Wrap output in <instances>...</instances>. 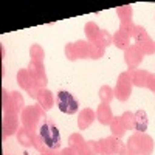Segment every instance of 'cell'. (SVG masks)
<instances>
[{
    "label": "cell",
    "instance_id": "cell-1",
    "mask_svg": "<svg viewBox=\"0 0 155 155\" xmlns=\"http://www.w3.org/2000/svg\"><path fill=\"white\" fill-rule=\"evenodd\" d=\"M126 149L130 155H152L153 152V138L147 134L135 132L129 137Z\"/></svg>",
    "mask_w": 155,
    "mask_h": 155
},
{
    "label": "cell",
    "instance_id": "cell-2",
    "mask_svg": "<svg viewBox=\"0 0 155 155\" xmlns=\"http://www.w3.org/2000/svg\"><path fill=\"white\" fill-rule=\"evenodd\" d=\"M42 120H47L45 116V110L39 106V104H34V106H27L22 113H20V121H22V126L25 129H28L30 132H36L39 123H41Z\"/></svg>",
    "mask_w": 155,
    "mask_h": 155
},
{
    "label": "cell",
    "instance_id": "cell-3",
    "mask_svg": "<svg viewBox=\"0 0 155 155\" xmlns=\"http://www.w3.org/2000/svg\"><path fill=\"white\" fill-rule=\"evenodd\" d=\"M39 135L42 137L44 143L47 144L48 149H59L62 141H61V134H59V129L53 124V121L50 120H44V123L39 127Z\"/></svg>",
    "mask_w": 155,
    "mask_h": 155
},
{
    "label": "cell",
    "instance_id": "cell-4",
    "mask_svg": "<svg viewBox=\"0 0 155 155\" xmlns=\"http://www.w3.org/2000/svg\"><path fill=\"white\" fill-rule=\"evenodd\" d=\"M56 104H58V109L65 115H74L78 110H79V102H78V99L70 92H65V90L58 92Z\"/></svg>",
    "mask_w": 155,
    "mask_h": 155
},
{
    "label": "cell",
    "instance_id": "cell-5",
    "mask_svg": "<svg viewBox=\"0 0 155 155\" xmlns=\"http://www.w3.org/2000/svg\"><path fill=\"white\" fill-rule=\"evenodd\" d=\"M132 79H130V74L129 71H123L118 74V79H116V85L113 88L115 92V98H118L120 101H127L130 98L132 93Z\"/></svg>",
    "mask_w": 155,
    "mask_h": 155
},
{
    "label": "cell",
    "instance_id": "cell-6",
    "mask_svg": "<svg viewBox=\"0 0 155 155\" xmlns=\"http://www.w3.org/2000/svg\"><path fill=\"white\" fill-rule=\"evenodd\" d=\"M134 39H135V45L143 51V54H153L155 53V42L149 37V34L146 33V28L141 27V25H137L135 28V34H134Z\"/></svg>",
    "mask_w": 155,
    "mask_h": 155
},
{
    "label": "cell",
    "instance_id": "cell-7",
    "mask_svg": "<svg viewBox=\"0 0 155 155\" xmlns=\"http://www.w3.org/2000/svg\"><path fill=\"white\" fill-rule=\"evenodd\" d=\"M28 71L31 74V78L34 79V84L37 88H47V73H45V65L44 62H36V61H30L28 64Z\"/></svg>",
    "mask_w": 155,
    "mask_h": 155
},
{
    "label": "cell",
    "instance_id": "cell-8",
    "mask_svg": "<svg viewBox=\"0 0 155 155\" xmlns=\"http://www.w3.org/2000/svg\"><path fill=\"white\" fill-rule=\"evenodd\" d=\"M143 58H144L143 51H141L135 44H132L127 50H124V62H126V65H127L129 70L138 68V65L143 62Z\"/></svg>",
    "mask_w": 155,
    "mask_h": 155
},
{
    "label": "cell",
    "instance_id": "cell-9",
    "mask_svg": "<svg viewBox=\"0 0 155 155\" xmlns=\"http://www.w3.org/2000/svg\"><path fill=\"white\" fill-rule=\"evenodd\" d=\"M19 130V116L16 113H3L2 121V137L8 138L11 135L17 134Z\"/></svg>",
    "mask_w": 155,
    "mask_h": 155
},
{
    "label": "cell",
    "instance_id": "cell-10",
    "mask_svg": "<svg viewBox=\"0 0 155 155\" xmlns=\"http://www.w3.org/2000/svg\"><path fill=\"white\" fill-rule=\"evenodd\" d=\"M36 101H37V104L41 106L45 112L47 110H51V109L54 107V95L48 88H41V90H39V95H37V99Z\"/></svg>",
    "mask_w": 155,
    "mask_h": 155
},
{
    "label": "cell",
    "instance_id": "cell-11",
    "mask_svg": "<svg viewBox=\"0 0 155 155\" xmlns=\"http://www.w3.org/2000/svg\"><path fill=\"white\" fill-rule=\"evenodd\" d=\"M96 120V112H93L92 109H82L78 115V127L81 129V130H85L88 129L90 126L93 124V121Z\"/></svg>",
    "mask_w": 155,
    "mask_h": 155
},
{
    "label": "cell",
    "instance_id": "cell-12",
    "mask_svg": "<svg viewBox=\"0 0 155 155\" xmlns=\"http://www.w3.org/2000/svg\"><path fill=\"white\" fill-rule=\"evenodd\" d=\"M129 74H130V79H132V85L143 88L147 84V78H149V71L143 70V68H135V70H127Z\"/></svg>",
    "mask_w": 155,
    "mask_h": 155
},
{
    "label": "cell",
    "instance_id": "cell-13",
    "mask_svg": "<svg viewBox=\"0 0 155 155\" xmlns=\"http://www.w3.org/2000/svg\"><path fill=\"white\" fill-rule=\"evenodd\" d=\"M113 118H115V116L112 113L110 106L109 104H102V102H101V104L98 106V109H96V120L102 126H110V123H112Z\"/></svg>",
    "mask_w": 155,
    "mask_h": 155
},
{
    "label": "cell",
    "instance_id": "cell-14",
    "mask_svg": "<svg viewBox=\"0 0 155 155\" xmlns=\"http://www.w3.org/2000/svg\"><path fill=\"white\" fill-rule=\"evenodd\" d=\"M17 84L22 90H25V92H28V90H31L33 87H36L34 79L31 78L28 68H22V70L17 71Z\"/></svg>",
    "mask_w": 155,
    "mask_h": 155
},
{
    "label": "cell",
    "instance_id": "cell-15",
    "mask_svg": "<svg viewBox=\"0 0 155 155\" xmlns=\"http://www.w3.org/2000/svg\"><path fill=\"white\" fill-rule=\"evenodd\" d=\"M34 134H36V132H30L28 129H25L23 126L19 127V130H17V134H16L17 143H19L20 146H23V147H31V146L34 144Z\"/></svg>",
    "mask_w": 155,
    "mask_h": 155
},
{
    "label": "cell",
    "instance_id": "cell-16",
    "mask_svg": "<svg viewBox=\"0 0 155 155\" xmlns=\"http://www.w3.org/2000/svg\"><path fill=\"white\" fill-rule=\"evenodd\" d=\"M107 144H109V149L113 155H124L127 153V149H126V144L123 143V141L120 138L116 137H107Z\"/></svg>",
    "mask_w": 155,
    "mask_h": 155
},
{
    "label": "cell",
    "instance_id": "cell-17",
    "mask_svg": "<svg viewBox=\"0 0 155 155\" xmlns=\"http://www.w3.org/2000/svg\"><path fill=\"white\" fill-rule=\"evenodd\" d=\"M84 33H85V37L90 44L93 42H98L99 41V34H101V28L95 22H87L85 27H84Z\"/></svg>",
    "mask_w": 155,
    "mask_h": 155
},
{
    "label": "cell",
    "instance_id": "cell-18",
    "mask_svg": "<svg viewBox=\"0 0 155 155\" xmlns=\"http://www.w3.org/2000/svg\"><path fill=\"white\" fill-rule=\"evenodd\" d=\"M147 126H149L147 113H146L144 110L135 112V130H137V132H141V134H146Z\"/></svg>",
    "mask_w": 155,
    "mask_h": 155
},
{
    "label": "cell",
    "instance_id": "cell-19",
    "mask_svg": "<svg viewBox=\"0 0 155 155\" xmlns=\"http://www.w3.org/2000/svg\"><path fill=\"white\" fill-rule=\"evenodd\" d=\"M2 107H3V113H17L16 106H14V99H12L11 92H6V88L2 90Z\"/></svg>",
    "mask_w": 155,
    "mask_h": 155
},
{
    "label": "cell",
    "instance_id": "cell-20",
    "mask_svg": "<svg viewBox=\"0 0 155 155\" xmlns=\"http://www.w3.org/2000/svg\"><path fill=\"white\" fill-rule=\"evenodd\" d=\"M74 45V53L78 59H90V42L88 41H78Z\"/></svg>",
    "mask_w": 155,
    "mask_h": 155
},
{
    "label": "cell",
    "instance_id": "cell-21",
    "mask_svg": "<svg viewBox=\"0 0 155 155\" xmlns=\"http://www.w3.org/2000/svg\"><path fill=\"white\" fill-rule=\"evenodd\" d=\"M113 45L118 48V50H123L124 51V50H127L129 47H130V37L118 30V31L113 34Z\"/></svg>",
    "mask_w": 155,
    "mask_h": 155
},
{
    "label": "cell",
    "instance_id": "cell-22",
    "mask_svg": "<svg viewBox=\"0 0 155 155\" xmlns=\"http://www.w3.org/2000/svg\"><path fill=\"white\" fill-rule=\"evenodd\" d=\"M109 127H110L112 137L121 138V137H124V134H126V127H124V123H123V120H121V116H116V118H113Z\"/></svg>",
    "mask_w": 155,
    "mask_h": 155
},
{
    "label": "cell",
    "instance_id": "cell-23",
    "mask_svg": "<svg viewBox=\"0 0 155 155\" xmlns=\"http://www.w3.org/2000/svg\"><path fill=\"white\" fill-rule=\"evenodd\" d=\"M116 16H118L120 22H130L134 17V8L129 6V5H123L116 8Z\"/></svg>",
    "mask_w": 155,
    "mask_h": 155
},
{
    "label": "cell",
    "instance_id": "cell-24",
    "mask_svg": "<svg viewBox=\"0 0 155 155\" xmlns=\"http://www.w3.org/2000/svg\"><path fill=\"white\" fill-rule=\"evenodd\" d=\"M85 143H87V141L84 140V137H82L81 134H71V135L68 137V147L74 149L76 152L79 150L81 147H84Z\"/></svg>",
    "mask_w": 155,
    "mask_h": 155
},
{
    "label": "cell",
    "instance_id": "cell-25",
    "mask_svg": "<svg viewBox=\"0 0 155 155\" xmlns=\"http://www.w3.org/2000/svg\"><path fill=\"white\" fill-rule=\"evenodd\" d=\"M98 95H99V99H101L102 104H110V101L115 98V92H113V88H112V87H109V85H102V87L99 88Z\"/></svg>",
    "mask_w": 155,
    "mask_h": 155
},
{
    "label": "cell",
    "instance_id": "cell-26",
    "mask_svg": "<svg viewBox=\"0 0 155 155\" xmlns=\"http://www.w3.org/2000/svg\"><path fill=\"white\" fill-rule=\"evenodd\" d=\"M44 58H45V51H44V48L39 45V44L31 45V48H30V61L44 62Z\"/></svg>",
    "mask_w": 155,
    "mask_h": 155
},
{
    "label": "cell",
    "instance_id": "cell-27",
    "mask_svg": "<svg viewBox=\"0 0 155 155\" xmlns=\"http://www.w3.org/2000/svg\"><path fill=\"white\" fill-rule=\"evenodd\" d=\"M104 53H106V48L102 47L99 42L90 44V59L98 61V59H101L102 56H104Z\"/></svg>",
    "mask_w": 155,
    "mask_h": 155
},
{
    "label": "cell",
    "instance_id": "cell-28",
    "mask_svg": "<svg viewBox=\"0 0 155 155\" xmlns=\"http://www.w3.org/2000/svg\"><path fill=\"white\" fill-rule=\"evenodd\" d=\"M121 120L124 123V127L126 130H132V129H135V113L132 112H124L121 115Z\"/></svg>",
    "mask_w": 155,
    "mask_h": 155
},
{
    "label": "cell",
    "instance_id": "cell-29",
    "mask_svg": "<svg viewBox=\"0 0 155 155\" xmlns=\"http://www.w3.org/2000/svg\"><path fill=\"white\" fill-rule=\"evenodd\" d=\"M104 48L113 45V34H110L107 30H101V34H99V41H98Z\"/></svg>",
    "mask_w": 155,
    "mask_h": 155
},
{
    "label": "cell",
    "instance_id": "cell-30",
    "mask_svg": "<svg viewBox=\"0 0 155 155\" xmlns=\"http://www.w3.org/2000/svg\"><path fill=\"white\" fill-rule=\"evenodd\" d=\"M135 28H137V25H135L132 20H130V22H121V23H120V31H123V33L127 34L129 37H134Z\"/></svg>",
    "mask_w": 155,
    "mask_h": 155
},
{
    "label": "cell",
    "instance_id": "cell-31",
    "mask_svg": "<svg viewBox=\"0 0 155 155\" xmlns=\"http://www.w3.org/2000/svg\"><path fill=\"white\" fill-rule=\"evenodd\" d=\"M11 95H12V99H14V106H16L17 113H19V112L22 113V110L25 109V101H23V96H22L19 92H11Z\"/></svg>",
    "mask_w": 155,
    "mask_h": 155
},
{
    "label": "cell",
    "instance_id": "cell-32",
    "mask_svg": "<svg viewBox=\"0 0 155 155\" xmlns=\"http://www.w3.org/2000/svg\"><path fill=\"white\" fill-rule=\"evenodd\" d=\"M33 147H34V149H37L41 153H42L45 149H48V147H47V144L44 143L42 137L39 135V134H34V144H33Z\"/></svg>",
    "mask_w": 155,
    "mask_h": 155
},
{
    "label": "cell",
    "instance_id": "cell-33",
    "mask_svg": "<svg viewBox=\"0 0 155 155\" xmlns=\"http://www.w3.org/2000/svg\"><path fill=\"white\" fill-rule=\"evenodd\" d=\"M98 146H99V155H113L109 149V144H107V140L106 138H101L98 140Z\"/></svg>",
    "mask_w": 155,
    "mask_h": 155
},
{
    "label": "cell",
    "instance_id": "cell-34",
    "mask_svg": "<svg viewBox=\"0 0 155 155\" xmlns=\"http://www.w3.org/2000/svg\"><path fill=\"white\" fill-rule=\"evenodd\" d=\"M65 58H67L68 61H71V62L78 61V58H76V53H74V45H73L71 42L65 44Z\"/></svg>",
    "mask_w": 155,
    "mask_h": 155
},
{
    "label": "cell",
    "instance_id": "cell-35",
    "mask_svg": "<svg viewBox=\"0 0 155 155\" xmlns=\"http://www.w3.org/2000/svg\"><path fill=\"white\" fill-rule=\"evenodd\" d=\"M87 146H88V149H90V150H92V153H93V155H99V146H98V141L90 140V141H87Z\"/></svg>",
    "mask_w": 155,
    "mask_h": 155
},
{
    "label": "cell",
    "instance_id": "cell-36",
    "mask_svg": "<svg viewBox=\"0 0 155 155\" xmlns=\"http://www.w3.org/2000/svg\"><path fill=\"white\" fill-rule=\"evenodd\" d=\"M146 87L150 90L152 93H155V73H149V78H147V84Z\"/></svg>",
    "mask_w": 155,
    "mask_h": 155
},
{
    "label": "cell",
    "instance_id": "cell-37",
    "mask_svg": "<svg viewBox=\"0 0 155 155\" xmlns=\"http://www.w3.org/2000/svg\"><path fill=\"white\" fill-rule=\"evenodd\" d=\"M39 90H41V88H37V87H33L31 90H28V95H30V98L31 99H37V95H39Z\"/></svg>",
    "mask_w": 155,
    "mask_h": 155
},
{
    "label": "cell",
    "instance_id": "cell-38",
    "mask_svg": "<svg viewBox=\"0 0 155 155\" xmlns=\"http://www.w3.org/2000/svg\"><path fill=\"white\" fill-rule=\"evenodd\" d=\"M78 155H93V153H92V150L88 149V146H87V143H85L84 147H81L79 150H78Z\"/></svg>",
    "mask_w": 155,
    "mask_h": 155
},
{
    "label": "cell",
    "instance_id": "cell-39",
    "mask_svg": "<svg viewBox=\"0 0 155 155\" xmlns=\"http://www.w3.org/2000/svg\"><path fill=\"white\" fill-rule=\"evenodd\" d=\"M61 155H78V152L74 149H71V147H64L61 150Z\"/></svg>",
    "mask_w": 155,
    "mask_h": 155
},
{
    "label": "cell",
    "instance_id": "cell-40",
    "mask_svg": "<svg viewBox=\"0 0 155 155\" xmlns=\"http://www.w3.org/2000/svg\"><path fill=\"white\" fill-rule=\"evenodd\" d=\"M41 155H61V152H58L56 149H45Z\"/></svg>",
    "mask_w": 155,
    "mask_h": 155
},
{
    "label": "cell",
    "instance_id": "cell-41",
    "mask_svg": "<svg viewBox=\"0 0 155 155\" xmlns=\"http://www.w3.org/2000/svg\"><path fill=\"white\" fill-rule=\"evenodd\" d=\"M124 155H130V153H129V152H127V153H124Z\"/></svg>",
    "mask_w": 155,
    "mask_h": 155
}]
</instances>
